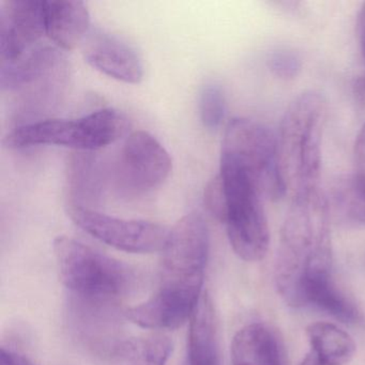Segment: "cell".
Segmentation results:
<instances>
[{
  "mask_svg": "<svg viewBox=\"0 0 365 365\" xmlns=\"http://www.w3.org/2000/svg\"><path fill=\"white\" fill-rule=\"evenodd\" d=\"M332 262L328 200L319 187L292 195L274 266L275 286L286 304L303 307L305 284L331 274Z\"/></svg>",
  "mask_w": 365,
  "mask_h": 365,
  "instance_id": "obj_1",
  "label": "cell"
},
{
  "mask_svg": "<svg viewBox=\"0 0 365 365\" xmlns=\"http://www.w3.org/2000/svg\"><path fill=\"white\" fill-rule=\"evenodd\" d=\"M327 101L317 91H305L288 106L277 136L279 168L292 195L318 189Z\"/></svg>",
  "mask_w": 365,
  "mask_h": 365,
  "instance_id": "obj_2",
  "label": "cell"
},
{
  "mask_svg": "<svg viewBox=\"0 0 365 365\" xmlns=\"http://www.w3.org/2000/svg\"><path fill=\"white\" fill-rule=\"evenodd\" d=\"M54 252L61 281L72 296L116 303L135 285L129 266L76 239L58 237Z\"/></svg>",
  "mask_w": 365,
  "mask_h": 365,
  "instance_id": "obj_3",
  "label": "cell"
},
{
  "mask_svg": "<svg viewBox=\"0 0 365 365\" xmlns=\"http://www.w3.org/2000/svg\"><path fill=\"white\" fill-rule=\"evenodd\" d=\"M128 117L114 108H103L82 118L46 119L23 123L5 138L6 146L19 149L40 145L93 151L120 140L128 133Z\"/></svg>",
  "mask_w": 365,
  "mask_h": 365,
  "instance_id": "obj_4",
  "label": "cell"
},
{
  "mask_svg": "<svg viewBox=\"0 0 365 365\" xmlns=\"http://www.w3.org/2000/svg\"><path fill=\"white\" fill-rule=\"evenodd\" d=\"M221 166L249 177L264 198L279 200L287 191L279 168L277 136L257 121L234 118L228 123L222 143Z\"/></svg>",
  "mask_w": 365,
  "mask_h": 365,
  "instance_id": "obj_5",
  "label": "cell"
},
{
  "mask_svg": "<svg viewBox=\"0 0 365 365\" xmlns=\"http://www.w3.org/2000/svg\"><path fill=\"white\" fill-rule=\"evenodd\" d=\"M208 226L200 213L181 217L170 230L163 249L159 290L200 298L209 257Z\"/></svg>",
  "mask_w": 365,
  "mask_h": 365,
  "instance_id": "obj_6",
  "label": "cell"
},
{
  "mask_svg": "<svg viewBox=\"0 0 365 365\" xmlns=\"http://www.w3.org/2000/svg\"><path fill=\"white\" fill-rule=\"evenodd\" d=\"M219 176L227 200L223 223L230 245L241 259L259 262L266 256L270 241L264 197L255 183L237 170L221 168Z\"/></svg>",
  "mask_w": 365,
  "mask_h": 365,
  "instance_id": "obj_7",
  "label": "cell"
},
{
  "mask_svg": "<svg viewBox=\"0 0 365 365\" xmlns=\"http://www.w3.org/2000/svg\"><path fill=\"white\" fill-rule=\"evenodd\" d=\"M72 221L81 230L110 247L129 253L162 252L170 230L159 224L125 220L104 215L95 209L67 205Z\"/></svg>",
  "mask_w": 365,
  "mask_h": 365,
  "instance_id": "obj_8",
  "label": "cell"
},
{
  "mask_svg": "<svg viewBox=\"0 0 365 365\" xmlns=\"http://www.w3.org/2000/svg\"><path fill=\"white\" fill-rule=\"evenodd\" d=\"M115 304L72 294L68 303L69 326L76 339L91 354L113 360L130 341L123 334Z\"/></svg>",
  "mask_w": 365,
  "mask_h": 365,
  "instance_id": "obj_9",
  "label": "cell"
},
{
  "mask_svg": "<svg viewBox=\"0 0 365 365\" xmlns=\"http://www.w3.org/2000/svg\"><path fill=\"white\" fill-rule=\"evenodd\" d=\"M172 160L161 143L146 131L130 134L121 149L118 175L132 192L157 189L170 176Z\"/></svg>",
  "mask_w": 365,
  "mask_h": 365,
  "instance_id": "obj_10",
  "label": "cell"
},
{
  "mask_svg": "<svg viewBox=\"0 0 365 365\" xmlns=\"http://www.w3.org/2000/svg\"><path fill=\"white\" fill-rule=\"evenodd\" d=\"M46 34L44 1L8 0L0 8L1 61L18 59L35 48Z\"/></svg>",
  "mask_w": 365,
  "mask_h": 365,
  "instance_id": "obj_11",
  "label": "cell"
},
{
  "mask_svg": "<svg viewBox=\"0 0 365 365\" xmlns=\"http://www.w3.org/2000/svg\"><path fill=\"white\" fill-rule=\"evenodd\" d=\"M83 54L91 67L127 84L144 78L142 58L133 46L102 29H91L82 43Z\"/></svg>",
  "mask_w": 365,
  "mask_h": 365,
  "instance_id": "obj_12",
  "label": "cell"
},
{
  "mask_svg": "<svg viewBox=\"0 0 365 365\" xmlns=\"http://www.w3.org/2000/svg\"><path fill=\"white\" fill-rule=\"evenodd\" d=\"M44 19L46 35L63 50H73L91 31L88 9L80 0L44 1Z\"/></svg>",
  "mask_w": 365,
  "mask_h": 365,
  "instance_id": "obj_13",
  "label": "cell"
},
{
  "mask_svg": "<svg viewBox=\"0 0 365 365\" xmlns=\"http://www.w3.org/2000/svg\"><path fill=\"white\" fill-rule=\"evenodd\" d=\"M68 204L91 208L99 202L104 187L103 170L91 151H78L68 157Z\"/></svg>",
  "mask_w": 365,
  "mask_h": 365,
  "instance_id": "obj_14",
  "label": "cell"
},
{
  "mask_svg": "<svg viewBox=\"0 0 365 365\" xmlns=\"http://www.w3.org/2000/svg\"><path fill=\"white\" fill-rule=\"evenodd\" d=\"M232 365H285L275 333L259 322L237 332L232 343Z\"/></svg>",
  "mask_w": 365,
  "mask_h": 365,
  "instance_id": "obj_15",
  "label": "cell"
},
{
  "mask_svg": "<svg viewBox=\"0 0 365 365\" xmlns=\"http://www.w3.org/2000/svg\"><path fill=\"white\" fill-rule=\"evenodd\" d=\"M61 53L58 48L36 46L18 59L1 61L0 86L3 91H18L41 80L58 66Z\"/></svg>",
  "mask_w": 365,
  "mask_h": 365,
  "instance_id": "obj_16",
  "label": "cell"
},
{
  "mask_svg": "<svg viewBox=\"0 0 365 365\" xmlns=\"http://www.w3.org/2000/svg\"><path fill=\"white\" fill-rule=\"evenodd\" d=\"M185 365H219L215 312L209 297L202 296L190 319Z\"/></svg>",
  "mask_w": 365,
  "mask_h": 365,
  "instance_id": "obj_17",
  "label": "cell"
},
{
  "mask_svg": "<svg viewBox=\"0 0 365 365\" xmlns=\"http://www.w3.org/2000/svg\"><path fill=\"white\" fill-rule=\"evenodd\" d=\"M307 336L311 350L322 365H344L356 354V343L346 331L331 322L309 324Z\"/></svg>",
  "mask_w": 365,
  "mask_h": 365,
  "instance_id": "obj_18",
  "label": "cell"
},
{
  "mask_svg": "<svg viewBox=\"0 0 365 365\" xmlns=\"http://www.w3.org/2000/svg\"><path fill=\"white\" fill-rule=\"evenodd\" d=\"M302 300L303 307L315 305L346 324H356L361 319L360 312L336 287L332 274L318 275L309 279L303 288Z\"/></svg>",
  "mask_w": 365,
  "mask_h": 365,
  "instance_id": "obj_19",
  "label": "cell"
},
{
  "mask_svg": "<svg viewBox=\"0 0 365 365\" xmlns=\"http://www.w3.org/2000/svg\"><path fill=\"white\" fill-rule=\"evenodd\" d=\"M172 350V341L164 335L130 339L115 365H166Z\"/></svg>",
  "mask_w": 365,
  "mask_h": 365,
  "instance_id": "obj_20",
  "label": "cell"
},
{
  "mask_svg": "<svg viewBox=\"0 0 365 365\" xmlns=\"http://www.w3.org/2000/svg\"><path fill=\"white\" fill-rule=\"evenodd\" d=\"M334 197L349 221L365 225V174L356 172L339 181Z\"/></svg>",
  "mask_w": 365,
  "mask_h": 365,
  "instance_id": "obj_21",
  "label": "cell"
},
{
  "mask_svg": "<svg viewBox=\"0 0 365 365\" xmlns=\"http://www.w3.org/2000/svg\"><path fill=\"white\" fill-rule=\"evenodd\" d=\"M200 120L209 131H217L226 115V98L223 88L215 83L202 87L200 95Z\"/></svg>",
  "mask_w": 365,
  "mask_h": 365,
  "instance_id": "obj_22",
  "label": "cell"
},
{
  "mask_svg": "<svg viewBox=\"0 0 365 365\" xmlns=\"http://www.w3.org/2000/svg\"><path fill=\"white\" fill-rule=\"evenodd\" d=\"M268 67L277 78L294 80L302 69V61L296 53L288 50H279L269 56Z\"/></svg>",
  "mask_w": 365,
  "mask_h": 365,
  "instance_id": "obj_23",
  "label": "cell"
},
{
  "mask_svg": "<svg viewBox=\"0 0 365 365\" xmlns=\"http://www.w3.org/2000/svg\"><path fill=\"white\" fill-rule=\"evenodd\" d=\"M205 206L207 210L223 223L225 220L226 211H227V200H226L225 190L219 175L212 180L209 181L205 189L204 193Z\"/></svg>",
  "mask_w": 365,
  "mask_h": 365,
  "instance_id": "obj_24",
  "label": "cell"
},
{
  "mask_svg": "<svg viewBox=\"0 0 365 365\" xmlns=\"http://www.w3.org/2000/svg\"><path fill=\"white\" fill-rule=\"evenodd\" d=\"M354 161L356 172L365 174V123L359 131L354 142Z\"/></svg>",
  "mask_w": 365,
  "mask_h": 365,
  "instance_id": "obj_25",
  "label": "cell"
},
{
  "mask_svg": "<svg viewBox=\"0 0 365 365\" xmlns=\"http://www.w3.org/2000/svg\"><path fill=\"white\" fill-rule=\"evenodd\" d=\"M0 365H36L33 361L25 358L22 354H16L10 349L1 348L0 354Z\"/></svg>",
  "mask_w": 365,
  "mask_h": 365,
  "instance_id": "obj_26",
  "label": "cell"
},
{
  "mask_svg": "<svg viewBox=\"0 0 365 365\" xmlns=\"http://www.w3.org/2000/svg\"><path fill=\"white\" fill-rule=\"evenodd\" d=\"M354 96L356 103L365 108V73L358 78L354 85Z\"/></svg>",
  "mask_w": 365,
  "mask_h": 365,
  "instance_id": "obj_27",
  "label": "cell"
},
{
  "mask_svg": "<svg viewBox=\"0 0 365 365\" xmlns=\"http://www.w3.org/2000/svg\"><path fill=\"white\" fill-rule=\"evenodd\" d=\"M358 34L360 40L361 52L365 58V4L361 8L358 18Z\"/></svg>",
  "mask_w": 365,
  "mask_h": 365,
  "instance_id": "obj_28",
  "label": "cell"
},
{
  "mask_svg": "<svg viewBox=\"0 0 365 365\" xmlns=\"http://www.w3.org/2000/svg\"><path fill=\"white\" fill-rule=\"evenodd\" d=\"M300 365H322V362H320L319 359L317 358L315 354H314L312 350H309V354L304 356L302 362L300 363Z\"/></svg>",
  "mask_w": 365,
  "mask_h": 365,
  "instance_id": "obj_29",
  "label": "cell"
}]
</instances>
